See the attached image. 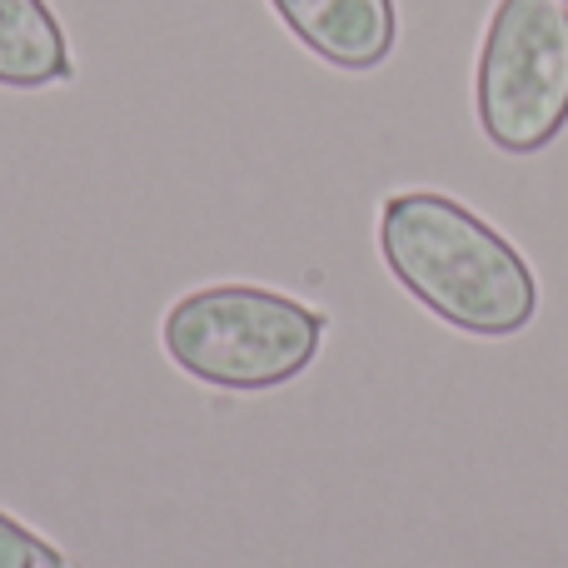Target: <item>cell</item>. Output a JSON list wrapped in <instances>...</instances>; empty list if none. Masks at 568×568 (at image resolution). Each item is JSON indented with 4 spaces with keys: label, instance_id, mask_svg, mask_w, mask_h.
<instances>
[{
    "label": "cell",
    "instance_id": "obj_7",
    "mask_svg": "<svg viewBox=\"0 0 568 568\" xmlns=\"http://www.w3.org/2000/svg\"><path fill=\"white\" fill-rule=\"evenodd\" d=\"M559 6H564V10H568V0H559Z\"/></svg>",
    "mask_w": 568,
    "mask_h": 568
},
{
    "label": "cell",
    "instance_id": "obj_6",
    "mask_svg": "<svg viewBox=\"0 0 568 568\" xmlns=\"http://www.w3.org/2000/svg\"><path fill=\"white\" fill-rule=\"evenodd\" d=\"M0 568H70V559L50 539H40L36 529H26L0 509Z\"/></svg>",
    "mask_w": 568,
    "mask_h": 568
},
{
    "label": "cell",
    "instance_id": "obj_4",
    "mask_svg": "<svg viewBox=\"0 0 568 568\" xmlns=\"http://www.w3.org/2000/svg\"><path fill=\"white\" fill-rule=\"evenodd\" d=\"M304 50L334 70H374L394 55L399 10L394 0H270Z\"/></svg>",
    "mask_w": 568,
    "mask_h": 568
},
{
    "label": "cell",
    "instance_id": "obj_5",
    "mask_svg": "<svg viewBox=\"0 0 568 568\" xmlns=\"http://www.w3.org/2000/svg\"><path fill=\"white\" fill-rule=\"evenodd\" d=\"M75 75L65 30L45 0H0V85L45 90Z\"/></svg>",
    "mask_w": 568,
    "mask_h": 568
},
{
    "label": "cell",
    "instance_id": "obj_3",
    "mask_svg": "<svg viewBox=\"0 0 568 568\" xmlns=\"http://www.w3.org/2000/svg\"><path fill=\"white\" fill-rule=\"evenodd\" d=\"M474 110L489 145L534 155L568 125V10L559 0H499L474 70Z\"/></svg>",
    "mask_w": 568,
    "mask_h": 568
},
{
    "label": "cell",
    "instance_id": "obj_1",
    "mask_svg": "<svg viewBox=\"0 0 568 568\" xmlns=\"http://www.w3.org/2000/svg\"><path fill=\"white\" fill-rule=\"evenodd\" d=\"M379 255L424 310L464 334L509 339L539 314V280L514 240L439 190L384 200Z\"/></svg>",
    "mask_w": 568,
    "mask_h": 568
},
{
    "label": "cell",
    "instance_id": "obj_2",
    "mask_svg": "<svg viewBox=\"0 0 568 568\" xmlns=\"http://www.w3.org/2000/svg\"><path fill=\"white\" fill-rule=\"evenodd\" d=\"M320 310L265 284H205L165 310L160 344L195 384L230 394H265L300 379L324 344Z\"/></svg>",
    "mask_w": 568,
    "mask_h": 568
}]
</instances>
